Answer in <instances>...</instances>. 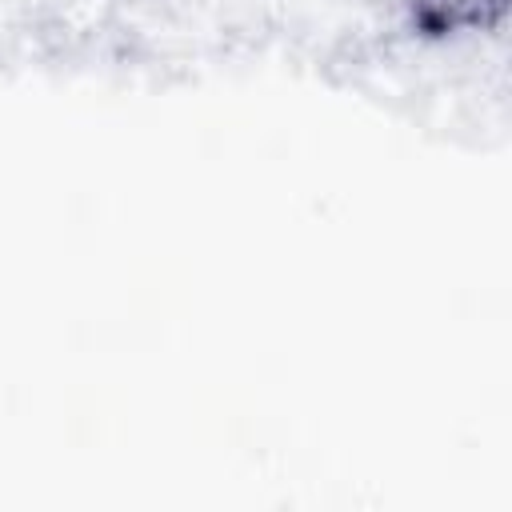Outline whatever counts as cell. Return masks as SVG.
I'll use <instances>...</instances> for the list:
<instances>
[{
    "label": "cell",
    "mask_w": 512,
    "mask_h": 512,
    "mask_svg": "<svg viewBox=\"0 0 512 512\" xmlns=\"http://www.w3.org/2000/svg\"><path fill=\"white\" fill-rule=\"evenodd\" d=\"M504 12V0H412V20L428 32L484 28Z\"/></svg>",
    "instance_id": "6da1fadb"
}]
</instances>
